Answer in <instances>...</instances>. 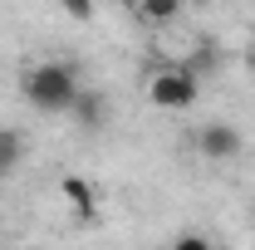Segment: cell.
Wrapping results in <instances>:
<instances>
[{"instance_id":"obj_1","label":"cell","mask_w":255,"mask_h":250,"mask_svg":"<svg viewBox=\"0 0 255 250\" xmlns=\"http://www.w3.org/2000/svg\"><path fill=\"white\" fill-rule=\"evenodd\" d=\"M20 94H25V103H30L34 113L64 118V113H74L84 84H79V74H74L69 59H39V64H30L20 74Z\"/></svg>"},{"instance_id":"obj_2","label":"cell","mask_w":255,"mask_h":250,"mask_svg":"<svg viewBox=\"0 0 255 250\" xmlns=\"http://www.w3.org/2000/svg\"><path fill=\"white\" fill-rule=\"evenodd\" d=\"M196 98H201V79L191 74L187 64H162L157 74L147 79V103L162 108V113H187Z\"/></svg>"},{"instance_id":"obj_3","label":"cell","mask_w":255,"mask_h":250,"mask_svg":"<svg viewBox=\"0 0 255 250\" xmlns=\"http://www.w3.org/2000/svg\"><path fill=\"white\" fill-rule=\"evenodd\" d=\"M241 147H246V137H241L236 123H201L196 127V152L206 162H231V157H241Z\"/></svg>"},{"instance_id":"obj_4","label":"cell","mask_w":255,"mask_h":250,"mask_svg":"<svg viewBox=\"0 0 255 250\" xmlns=\"http://www.w3.org/2000/svg\"><path fill=\"white\" fill-rule=\"evenodd\" d=\"M59 196L69 201V211H74V221H84V226H98V191L89 177H79V172H69V177H59Z\"/></svg>"},{"instance_id":"obj_5","label":"cell","mask_w":255,"mask_h":250,"mask_svg":"<svg viewBox=\"0 0 255 250\" xmlns=\"http://www.w3.org/2000/svg\"><path fill=\"white\" fill-rule=\"evenodd\" d=\"M69 118H74V123L84 127V132H103V123H108V98L98 94V89H84Z\"/></svg>"},{"instance_id":"obj_6","label":"cell","mask_w":255,"mask_h":250,"mask_svg":"<svg viewBox=\"0 0 255 250\" xmlns=\"http://www.w3.org/2000/svg\"><path fill=\"white\" fill-rule=\"evenodd\" d=\"M25 152H30L25 132H20V127H0V182L20 172V162H25Z\"/></svg>"},{"instance_id":"obj_7","label":"cell","mask_w":255,"mask_h":250,"mask_svg":"<svg viewBox=\"0 0 255 250\" xmlns=\"http://www.w3.org/2000/svg\"><path fill=\"white\" fill-rule=\"evenodd\" d=\"M182 10H187V0H137V20L142 25H177L182 20Z\"/></svg>"},{"instance_id":"obj_8","label":"cell","mask_w":255,"mask_h":250,"mask_svg":"<svg viewBox=\"0 0 255 250\" xmlns=\"http://www.w3.org/2000/svg\"><path fill=\"white\" fill-rule=\"evenodd\" d=\"M167 250H221L216 241H206V236H196V231H187V236H177Z\"/></svg>"},{"instance_id":"obj_9","label":"cell","mask_w":255,"mask_h":250,"mask_svg":"<svg viewBox=\"0 0 255 250\" xmlns=\"http://www.w3.org/2000/svg\"><path fill=\"white\" fill-rule=\"evenodd\" d=\"M59 5H64L69 20H94V10H98L94 0H59Z\"/></svg>"}]
</instances>
